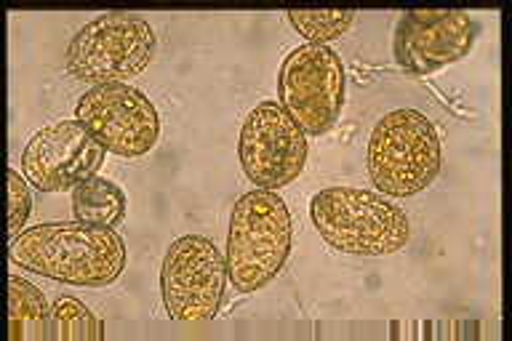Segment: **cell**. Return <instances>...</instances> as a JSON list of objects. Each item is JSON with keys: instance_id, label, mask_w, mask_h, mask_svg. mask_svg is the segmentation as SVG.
<instances>
[{"instance_id": "obj_1", "label": "cell", "mask_w": 512, "mask_h": 341, "mask_svg": "<svg viewBox=\"0 0 512 341\" xmlns=\"http://www.w3.org/2000/svg\"><path fill=\"white\" fill-rule=\"evenodd\" d=\"M11 262L67 286H112L126 270V246L110 227L51 222L11 240Z\"/></svg>"}, {"instance_id": "obj_2", "label": "cell", "mask_w": 512, "mask_h": 341, "mask_svg": "<svg viewBox=\"0 0 512 341\" xmlns=\"http://www.w3.org/2000/svg\"><path fill=\"white\" fill-rule=\"evenodd\" d=\"M310 219L320 238L347 256H392L411 240L406 211L379 192L360 187H326L315 192Z\"/></svg>"}, {"instance_id": "obj_3", "label": "cell", "mask_w": 512, "mask_h": 341, "mask_svg": "<svg viewBox=\"0 0 512 341\" xmlns=\"http://www.w3.org/2000/svg\"><path fill=\"white\" fill-rule=\"evenodd\" d=\"M294 246V222L286 200L272 190L238 198L227 230V278L240 294L270 286L286 267Z\"/></svg>"}, {"instance_id": "obj_4", "label": "cell", "mask_w": 512, "mask_h": 341, "mask_svg": "<svg viewBox=\"0 0 512 341\" xmlns=\"http://www.w3.org/2000/svg\"><path fill=\"white\" fill-rule=\"evenodd\" d=\"M366 166L376 192L390 198H414L427 190L443 166V147L432 120L408 107L387 112L371 131Z\"/></svg>"}, {"instance_id": "obj_5", "label": "cell", "mask_w": 512, "mask_h": 341, "mask_svg": "<svg viewBox=\"0 0 512 341\" xmlns=\"http://www.w3.org/2000/svg\"><path fill=\"white\" fill-rule=\"evenodd\" d=\"M155 56L150 22L126 11L96 16L70 40L64 67L75 80L91 86L128 83L147 70Z\"/></svg>"}, {"instance_id": "obj_6", "label": "cell", "mask_w": 512, "mask_h": 341, "mask_svg": "<svg viewBox=\"0 0 512 341\" xmlns=\"http://www.w3.org/2000/svg\"><path fill=\"white\" fill-rule=\"evenodd\" d=\"M227 259L206 235H182L160 267L163 307L179 323H206L219 312L227 286Z\"/></svg>"}, {"instance_id": "obj_7", "label": "cell", "mask_w": 512, "mask_h": 341, "mask_svg": "<svg viewBox=\"0 0 512 341\" xmlns=\"http://www.w3.org/2000/svg\"><path fill=\"white\" fill-rule=\"evenodd\" d=\"M278 96L307 136L331 131L344 107L342 56L331 46L294 48L280 64Z\"/></svg>"}, {"instance_id": "obj_8", "label": "cell", "mask_w": 512, "mask_h": 341, "mask_svg": "<svg viewBox=\"0 0 512 341\" xmlns=\"http://www.w3.org/2000/svg\"><path fill=\"white\" fill-rule=\"evenodd\" d=\"M307 134L283 104L259 102L240 126L238 158L256 190L278 192L299 179L307 166Z\"/></svg>"}, {"instance_id": "obj_9", "label": "cell", "mask_w": 512, "mask_h": 341, "mask_svg": "<svg viewBox=\"0 0 512 341\" xmlns=\"http://www.w3.org/2000/svg\"><path fill=\"white\" fill-rule=\"evenodd\" d=\"M75 115L104 150L118 158H142L160 136V115L150 96L126 83L88 88Z\"/></svg>"}, {"instance_id": "obj_10", "label": "cell", "mask_w": 512, "mask_h": 341, "mask_svg": "<svg viewBox=\"0 0 512 341\" xmlns=\"http://www.w3.org/2000/svg\"><path fill=\"white\" fill-rule=\"evenodd\" d=\"M475 19L459 8H416L400 14L392 54L400 70L430 75L459 62L475 46Z\"/></svg>"}, {"instance_id": "obj_11", "label": "cell", "mask_w": 512, "mask_h": 341, "mask_svg": "<svg viewBox=\"0 0 512 341\" xmlns=\"http://www.w3.org/2000/svg\"><path fill=\"white\" fill-rule=\"evenodd\" d=\"M102 144L80 120H62L32 136L22 152L24 179L40 192H70L96 176L104 163Z\"/></svg>"}, {"instance_id": "obj_12", "label": "cell", "mask_w": 512, "mask_h": 341, "mask_svg": "<svg viewBox=\"0 0 512 341\" xmlns=\"http://www.w3.org/2000/svg\"><path fill=\"white\" fill-rule=\"evenodd\" d=\"M8 326L16 341H51V307L30 280L8 278Z\"/></svg>"}, {"instance_id": "obj_13", "label": "cell", "mask_w": 512, "mask_h": 341, "mask_svg": "<svg viewBox=\"0 0 512 341\" xmlns=\"http://www.w3.org/2000/svg\"><path fill=\"white\" fill-rule=\"evenodd\" d=\"M126 211V192L104 176H91L72 190V214L78 222L115 230L126 219Z\"/></svg>"}, {"instance_id": "obj_14", "label": "cell", "mask_w": 512, "mask_h": 341, "mask_svg": "<svg viewBox=\"0 0 512 341\" xmlns=\"http://www.w3.org/2000/svg\"><path fill=\"white\" fill-rule=\"evenodd\" d=\"M104 326L75 296H59L51 304V341H102Z\"/></svg>"}, {"instance_id": "obj_15", "label": "cell", "mask_w": 512, "mask_h": 341, "mask_svg": "<svg viewBox=\"0 0 512 341\" xmlns=\"http://www.w3.org/2000/svg\"><path fill=\"white\" fill-rule=\"evenodd\" d=\"M288 22L304 40L312 46H326L331 40H339L352 30L358 19L355 11L347 8H334V11H288Z\"/></svg>"}, {"instance_id": "obj_16", "label": "cell", "mask_w": 512, "mask_h": 341, "mask_svg": "<svg viewBox=\"0 0 512 341\" xmlns=\"http://www.w3.org/2000/svg\"><path fill=\"white\" fill-rule=\"evenodd\" d=\"M32 214V192L27 187L24 174L8 168V240H16L22 235V227Z\"/></svg>"}]
</instances>
